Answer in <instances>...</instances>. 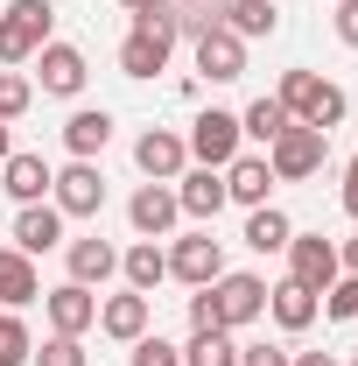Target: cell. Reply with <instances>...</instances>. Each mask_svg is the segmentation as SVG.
<instances>
[{
  "mask_svg": "<svg viewBox=\"0 0 358 366\" xmlns=\"http://www.w3.org/2000/svg\"><path fill=\"white\" fill-rule=\"evenodd\" d=\"M274 99L288 106V120H295V127H316V134L344 127V113H352V99H344V85H330V78H316V71H281V85H274Z\"/></svg>",
  "mask_w": 358,
  "mask_h": 366,
  "instance_id": "6da1fadb",
  "label": "cell"
},
{
  "mask_svg": "<svg viewBox=\"0 0 358 366\" xmlns=\"http://www.w3.org/2000/svg\"><path fill=\"white\" fill-rule=\"evenodd\" d=\"M56 36V7L49 0H7L0 7V64L7 71H21V64H36V49Z\"/></svg>",
  "mask_w": 358,
  "mask_h": 366,
  "instance_id": "7a4b0ae2",
  "label": "cell"
},
{
  "mask_svg": "<svg viewBox=\"0 0 358 366\" xmlns=\"http://www.w3.org/2000/svg\"><path fill=\"white\" fill-rule=\"evenodd\" d=\"M169 56H176L169 14H162V7L134 14V29H127V43H120V71H127V78H155V71H169Z\"/></svg>",
  "mask_w": 358,
  "mask_h": 366,
  "instance_id": "3957f363",
  "label": "cell"
},
{
  "mask_svg": "<svg viewBox=\"0 0 358 366\" xmlns=\"http://www.w3.org/2000/svg\"><path fill=\"white\" fill-rule=\"evenodd\" d=\"M267 169L274 183H310L330 169V134H316V127H281L267 148Z\"/></svg>",
  "mask_w": 358,
  "mask_h": 366,
  "instance_id": "277c9868",
  "label": "cell"
},
{
  "mask_svg": "<svg viewBox=\"0 0 358 366\" xmlns=\"http://www.w3.org/2000/svg\"><path fill=\"white\" fill-rule=\"evenodd\" d=\"M183 148H190V162H197V169H225L232 155H246V134H239V113H225V106L197 113V120H190V134H183Z\"/></svg>",
  "mask_w": 358,
  "mask_h": 366,
  "instance_id": "5b68a950",
  "label": "cell"
},
{
  "mask_svg": "<svg viewBox=\"0 0 358 366\" xmlns=\"http://www.w3.org/2000/svg\"><path fill=\"white\" fill-rule=\"evenodd\" d=\"M49 204H56L63 219H98V212H106V169H98V162H63L56 183H49Z\"/></svg>",
  "mask_w": 358,
  "mask_h": 366,
  "instance_id": "8992f818",
  "label": "cell"
},
{
  "mask_svg": "<svg viewBox=\"0 0 358 366\" xmlns=\"http://www.w3.org/2000/svg\"><path fill=\"white\" fill-rule=\"evenodd\" d=\"M211 303H218V324L225 331H239V324L267 317V282L253 268H225L218 282H211Z\"/></svg>",
  "mask_w": 358,
  "mask_h": 366,
  "instance_id": "52a82bcc",
  "label": "cell"
},
{
  "mask_svg": "<svg viewBox=\"0 0 358 366\" xmlns=\"http://www.w3.org/2000/svg\"><path fill=\"white\" fill-rule=\"evenodd\" d=\"M85 78H91V64H85L78 43H56V36H49V43L36 49V85H43L49 99H78Z\"/></svg>",
  "mask_w": 358,
  "mask_h": 366,
  "instance_id": "ba28073f",
  "label": "cell"
},
{
  "mask_svg": "<svg viewBox=\"0 0 358 366\" xmlns=\"http://www.w3.org/2000/svg\"><path fill=\"white\" fill-rule=\"evenodd\" d=\"M169 274H176V282H190V289L218 282V274H225V239H211V226L169 239Z\"/></svg>",
  "mask_w": 358,
  "mask_h": 366,
  "instance_id": "9c48e42d",
  "label": "cell"
},
{
  "mask_svg": "<svg viewBox=\"0 0 358 366\" xmlns=\"http://www.w3.org/2000/svg\"><path fill=\"white\" fill-rule=\"evenodd\" d=\"M176 219H183L176 183H140L134 197H127V226H134V239H169Z\"/></svg>",
  "mask_w": 358,
  "mask_h": 366,
  "instance_id": "30bf717a",
  "label": "cell"
},
{
  "mask_svg": "<svg viewBox=\"0 0 358 366\" xmlns=\"http://www.w3.org/2000/svg\"><path fill=\"white\" fill-rule=\"evenodd\" d=\"M337 274H344L337 268V239H323V232H295V239H288V282H302V289L323 296Z\"/></svg>",
  "mask_w": 358,
  "mask_h": 366,
  "instance_id": "8fae6325",
  "label": "cell"
},
{
  "mask_svg": "<svg viewBox=\"0 0 358 366\" xmlns=\"http://www.w3.org/2000/svg\"><path fill=\"white\" fill-rule=\"evenodd\" d=\"M43 317H49L56 338H85L91 324H98V296L78 289V282H56V289H43Z\"/></svg>",
  "mask_w": 358,
  "mask_h": 366,
  "instance_id": "7c38bea8",
  "label": "cell"
},
{
  "mask_svg": "<svg viewBox=\"0 0 358 366\" xmlns=\"http://www.w3.org/2000/svg\"><path fill=\"white\" fill-rule=\"evenodd\" d=\"M134 169L148 183H176L183 169H190V148H183L176 127H148V134L134 141Z\"/></svg>",
  "mask_w": 358,
  "mask_h": 366,
  "instance_id": "4fadbf2b",
  "label": "cell"
},
{
  "mask_svg": "<svg viewBox=\"0 0 358 366\" xmlns=\"http://www.w3.org/2000/svg\"><path fill=\"white\" fill-rule=\"evenodd\" d=\"M63 268H71V282H78V289H106V282L120 274V247H113V239H98V232L63 239Z\"/></svg>",
  "mask_w": 358,
  "mask_h": 366,
  "instance_id": "5bb4252c",
  "label": "cell"
},
{
  "mask_svg": "<svg viewBox=\"0 0 358 366\" xmlns=\"http://www.w3.org/2000/svg\"><path fill=\"white\" fill-rule=\"evenodd\" d=\"M197 78H211V85H232V78H246V43L232 36V29H211V36H197Z\"/></svg>",
  "mask_w": 358,
  "mask_h": 366,
  "instance_id": "9a60e30c",
  "label": "cell"
},
{
  "mask_svg": "<svg viewBox=\"0 0 358 366\" xmlns=\"http://www.w3.org/2000/svg\"><path fill=\"white\" fill-rule=\"evenodd\" d=\"M49 183H56V169H49L36 148H14V155L0 162V190H7L14 204H43V197H49Z\"/></svg>",
  "mask_w": 358,
  "mask_h": 366,
  "instance_id": "2e32d148",
  "label": "cell"
},
{
  "mask_svg": "<svg viewBox=\"0 0 358 366\" xmlns=\"http://www.w3.org/2000/svg\"><path fill=\"white\" fill-rule=\"evenodd\" d=\"M63 226H71V219H63L49 197L43 204H21V212H14V247L36 261V254H49V247H63Z\"/></svg>",
  "mask_w": 358,
  "mask_h": 366,
  "instance_id": "e0dca14e",
  "label": "cell"
},
{
  "mask_svg": "<svg viewBox=\"0 0 358 366\" xmlns=\"http://www.w3.org/2000/svg\"><path fill=\"white\" fill-rule=\"evenodd\" d=\"M176 204H183V219L211 226L225 212V169H183L176 177Z\"/></svg>",
  "mask_w": 358,
  "mask_h": 366,
  "instance_id": "ac0fdd59",
  "label": "cell"
},
{
  "mask_svg": "<svg viewBox=\"0 0 358 366\" xmlns=\"http://www.w3.org/2000/svg\"><path fill=\"white\" fill-rule=\"evenodd\" d=\"M267 190H274L267 155H232V162H225V204H246V212H260V204H267Z\"/></svg>",
  "mask_w": 358,
  "mask_h": 366,
  "instance_id": "d6986e66",
  "label": "cell"
},
{
  "mask_svg": "<svg viewBox=\"0 0 358 366\" xmlns=\"http://www.w3.org/2000/svg\"><path fill=\"white\" fill-rule=\"evenodd\" d=\"M148 317H155V303H148L140 289H120V296H106V303H98V331H106V338H120V345H134L140 331H148Z\"/></svg>",
  "mask_w": 358,
  "mask_h": 366,
  "instance_id": "ffe728a7",
  "label": "cell"
},
{
  "mask_svg": "<svg viewBox=\"0 0 358 366\" xmlns=\"http://www.w3.org/2000/svg\"><path fill=\"white\" fill-rule=\"evenodd\" d=\"M106 141H113V113H106V106H78V113L63 120V148H71V162H98Z\"/></svg>",
  "mask_w": 358,
  "mask_h": 366,
  "instance_id": "44dd1931",
  "label": "cell"
},
{
  "mask_svg": "<svg viewBox=\"0 0 358 366\" xmlns=\"http://www.w3.org/2000/svg\"><path fill=\"white\" fill-rule=\"evenodd\" d=\"M29 303H43V274L21 247H0V310H29Z\"/></svg>",
  "mask_w": 358,
  "mask_h": 366,
  "instance_id": "7402d4cb",
  "label": "cell"
},
{
  "mask_svg": "<svg viewBox=\"0 0 358 366\" xmlns=\"http://www.w3.org/2000/svg\"><path fill=\"white\" fill-rule=\"evenodd\" d=\"M120 274H127V289L155 296V289L169 282V247H162V239H134V247L120 254Z\"/></svg>",
  "mask_w": 358,
  "mask_h": 366,
  "instance_id": "603a6c76",
  "label": "cell"
},
{
  "mask_svg": "<svg viewBox=\"0 0 358 366\" xmlns=\"http://www.w3.org/2000/svg\"><path fill=\"white\" fill-rule=\"evenodd\" d=\"M316 310H323V296L302 289V282H274V289H267V317L281 324V331H310Z\"/></svg>",
  "mask_w": 358,
  "mask_h": 366,
  "instance_id": "cb8c5ba5",
  "label": "cell"
},
{
  "mask_svg": "<svg viewBox=\"0 0 358 366\" xmlns=\"http://www.w3.org/2000/svg\"><path fill=\"white\" fill-rule=\"evenodd\" d=\"M225 29L239 43H260V36L281 29V0H225Z\"/></svg>",
  "mask_w": 358,
  "mask_h": 366,
  "instance_id": "d4e9b609",
  "label": "cell"
},
{
  "mask_svg": "<svg viewBox=\"0 0 358 366\" xmlns=\"http://www.w3.org/2000/svg\"><path fill=\"white\" fill-rule=\"evenodd\" d=\"M288 239H295V219H288L281 204L246 212V247H253V254H288Z\"/></svg>",
  "mask_w": 358,
  "mask_h": 366,
  "instance_id": "484cf974",
  "label": "cell"
},
{
  "mask_svg": "<svg viewBox=\"0 0 358 366\" xmlns=\"http://www.w3.org/2000/svg\"><path fill=\"white\" fill-rule=\"evenodd\" d=\"M162 14H169L176 43H183V36L197 43V36H211V29L225 21V0H162Z\"/></svg>",
  "mask_w": 358,
  "mask_h": 366,
  "instance_id": "4316f807",
  "label": "cell"
},
{
  "mask_svg": "<svg viewBox=\"0 0 358 366\" xmlns=\"http://www.w3.org/2000/svg\"><path fill=\"white\" fill-rule=\"evenodd\" d=\"M281 127H295L281 99H253V106L239 113V134H246V141H260V148H274V134H281Z\"/></svg>",
  "mask_w": 358,
  "mask_h": 366,
  "instance_id": "83f0119b",
  "label": "cell"
},
{
  "mask_svg": "<svg viewBox=\"0 0 358 366\" xmlns=\"http://www.w3.org/2000/svg\"><path fill=\"white\" fill-rule=\"evenodd\" d=\"M183 366H239V338L232 331H190Z\"/></svg>",
  "mask_w": 358,
  "mask_h": 366,
  "instance_id": "f1b7e54d",
  "label": "cell"
},
{
  "mask_svg": "<svg viewBox=\"0 0 358 366\" xmlns=\"http://www.w3.org/2000/svg\"><path fill=\"white\" fill-rule=\"evenodd\" d=\"M29 352H36V338H29L21 310H0V366H29Z\"/></svg>",
  "mask_w": 358,
  "mask_h": 366,
  "instance_id": "f546056e",
  "label": "cell"
},
{
  "mask_svg": "<svg viewBox=\"0 0 358 366\" xmlns=\"http://www.w3.org/2000/svg\"><path fill=\"white\" fill-rule=\"evenodd\" d=\"M29 106H36V78H21V71H0V120L14 127Z\"/></svg>",
  "mask_w": 358,
  "mask_h": 366,
  "instance_id": "4dcf8cb0",
  "label": "cell"
},
{
  "mask_svg": "<svg viewBox=\"0 0 358 366\" xmlns=\"http://www.w3.org/2000/svg\"><path fill=\"white\" fill-rule=\"evenodd\" d=\"M323 317H337V324H358V274H337V282L323 289Z\"/></svg>",
  "mask_w": 358,
  "mask_h": 366,
  "instance_id": "1f68e13d",
  "label": "cell"
},
{
  "mask_svg": "<svg viewBox=\"0 0 358 366\" xmlns=\"http://www.w3.org/2000/svg\"><path fill=\"white\" fill-rule=\"evenodd\" d=\"M134 366H183V345H169L162 331H140L134 338V352H127Z\"/></svg>",
  "mask_w": 358,
  "mask_h": 366,
  "instance_id": "d6a6232c",
  "label": "cell"
},
{
  "mask_svg": "<svg viewBox=\"0 0 358 366\" xmlns=\"http://www.w3.org/2000/svg\"><path fill=\"white\" fill-rule=\"evenodd\" d=\"M29 366H91V360H85V345H78V338H56V331H49L43 352H29Z\"/></svg>",
  "mask_w": 358,
  "mask_h": 366,
  "instance_id": "836d02e7",
  "label": "cell"
},
{
  "mask_svg": "<svg viewBox=\"0 0 358 366\" xmlns=\"http://www.w3.org/2000/svg\"><path fill=\"white\" fill-rule=\"evenodd\" d=\"M190 331H225V324H218V303H211V282L190 296Z\"/></svg>",
  "mask_w": 358,
  "mask_h": 366,
  "instance_id": "e575fe53",
  "label": "cell"
},
{
  "mask_svg": "<svg viewBox=\"0 0 358 366\" xmlns=\"http://www.w3.org/2000/svg\"><path fill=\"white\" fill-rule=\"evenodd\" d=\"M295 360V352H288V345H267V338H260V345H239V366H288Z\"/></svg>",
  "mask_w": 358,
  "mask_h": 366,
  "instance_id": "d590c367",
  "label": "cell"
},
{
  "mask_svg": "<svg viewBox=\"0 0 358 366\" xmlns=\"http://www.w3.org/2000/svg\"><path fill=\"white\" fill-rule=\"evenodd\" d=\"M330 29H337V43H344V49H358V0H337Z\"/></svg>",
  "mask_w": 358,
  "mask_h": 366,
  "instance_id": "8d00e7d4",
  "label": "cell"
},
{
  "mask_svg": "<svg viewBox=\"0 0 358 366\" xmlns=\"http://www.w3.org/2000/svg\"><path fill=\"white\" fill-rule=\"evenodd\" d=\"M337 204H344V219H358V155L344 162V190H337Z\"/></svg>",
  "mask_w": 358,
  "mask_h": 366,
  "instance_id": "74e56055",
  "label": "cell"
},
{
  "mask_svg": "<svg viewBox=\"0 0 358 366\" xmlns=\"http://www.w3.org/2000/svg\"><path fill=\"white\" fill-rule=\"evenodd\" d=\"M337 268H344V274H358V239H337Z\"/></svg>",
  "mask_w": 358,
  "mask_h": 366,
  "instance_id": "f35d334b",
  "label": "cell"
},
{
  "mask_svg": "<svg viewBox=\"0 0 358 366\" xmlns=\"http://www.w3.org/2000/svg\"><path fill=\"white\" fill-rule=\"evenodd\" d=\"M288 366H337V352H295Z\"/></svg>",
  "mask_w": 358,
  "mask_h": 366,
  "instance_id": "ab89813d",
  "label": "cell"
},
{
  "mask_svg": "<svg viewBox=\"0 0 358 366\" xmlns=\"http://www.w3.org/2000/svg\"><path fill=\"white\" fill-rule=\"evenodd\" d=\"M120 7H127V14H148V7H162V0H120Z\"/></svg>",
  "mask_w": 358,
  "mask_h": 366,
  "instance_id": "60d3db41",
  "label": "cell"
},
{
  "mask_svg": "<svg viewBox=\"0 0 358 366\" xmlns=\"http://www.w3.org/2000/svg\"><path fill=\"white\" fill-rule=\"evenodd\" d=\"M7 155H14V141H7V120H0V162H7Z\"/></svg>",
  "mask_w": 358,
  "mask_h": 366,
  "instance_id": "b9f144b4",
  "label": "cell"
},
{
  "mask_svg": "<svg viewBox=\"0 0 358 366\" xmlns=\"http://www.w3.org/2000/svg\"><path fill=\"white\" fill-rule=\"evenodd\" d=\"M352 366H358V360H352Z\"/></svg>",
  "mask_w": 358,
  "mask_h": 366,
  "instance_id": "7bdbcfd3",
  "label": "cell"
}]
</instances>
